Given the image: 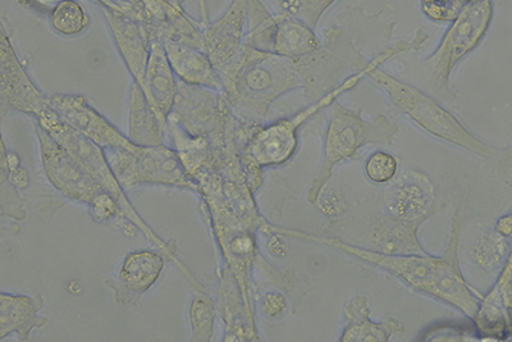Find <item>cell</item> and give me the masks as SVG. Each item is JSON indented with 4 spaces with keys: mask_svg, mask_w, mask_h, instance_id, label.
<instances>
[{
    "mask_svg": "<svg viewBox=\"0 0 512 342\" xmlns=\"http://www.w3.org/2000/svg\"><path fill=\"white\" fill-rule=\"evenodd\" d=\"M218 72L233 108L259 118L267 117L272 104L291 91L304 89L306 97L318 100L341 82L340 65L326 47L288 58L244 44Z\"/></svg>",
    "mask_w": 512,
    "mask_h": 342,
    "instance_id": "1",
    "label": "cell"
},
{
    "mask_svg": "<svg viewBox=\"0 0 512 342\" xmlns=\"http://www.w3.org/2000/svg\"><path fill=\"white\" fill-rule=\"evenodd\" d=\"M36 125L40 126L44 131H47L61 147L66 149L67 152L94 177L96 182H98L107 193L114 196V199L120 204L123 217H125L128 222H131L137 230L143 232L150 243L157 245L158 248L166 254V257L171 259V261L181 269L187 281L194 280L195 277L190 275L191 272L189 269L177 258L175 244H173L172 241H164L162 237L155 234L153 228L144 221V218L140 216L139 212L136 211L134 205L130 202V199L127 198L126 189L123 188L117 176L114 175L111 163L108 161L107 153H105L103 148H100L94 141L86 138L81 132L73 129L68 123L62 121L52 108L47 109L41 116L36 118Z\"/></svg>",
    "mask_w": 512,
    "mask_h": 342,
    "instance_id": "2",
    "label": "cell"
},
{
    "mask_svg": "<svg viewBox=\"0 0 512 342\" xmlns=\"http://www.w3.org/2000/svg\"><path fill=\"white\" fill-rule=\"evenodd\" d=\"M368 77L387 94L393 107L434 138L480 158H491L498 154L497 148L477 138L432 95L406 84L381 67L373 68Z\"/></svg>",
    "mask_w": 512,
    "mask_h": 342,
    "instance_id": "3",
    "label": "cell"
},
{
    "mask_svg": "<svg viewBox=\"0 0 512 342\" xmlns=\"http://www.w3.org/2000/svg\"><path fill=\"white\" fill-rule=\"evenodd\" d=\"M324 132L323 161L308 191V202L317 204L320 194L331 181L338 164L354 158L360 149L368 145H391L399 127L384 114L372 121L364 120L360 111L346 108L335 102Z\"/></svg>",
    "mask_w": 512,
    "mask_h": 342,
    "instance_id": "4",
    "label": "cell"
},
{
    "mask_svg": "<svg viewBox=\"0 0 512 342\" xmlns=\"http://www.w3.org/2000/svg\"><path fill=\"white\" fill-rule=\"evenodd\" d=\"M384 58L377 54L369 59L368 65L363 70L346 77L337 88L329 91L324 97L309 104L303 111L294 116L281 118V120L263 125L259 123L254 134L251 135L248 144L242 152V157L262 168L280 167L290 162L299 148V130L310 118L323 109L329 108L337 99L358 86L361 80L368 77L373 68L381 67Z\"/></svg>",
    "mask_w": 512,
    "mask_h": 342,
    "instance_id": "5",
    "label": "cell"
},
{
    "mask_svg": "<svg viewBox=\"0 0 512 342\" xmlns=\"http://www.w3.org/2000/svg\"><path fill=\"white\" fill-rule=\"evenodd\" d=\"M493 15V0L468 3L450 24L431 57L423 62L425 82L434 93L447 100H455L450 79L461 59L477 49L488 34Z\"/></svg>",
    "mask_w": 512,
    "mask_h": 342,
    "instance_id": "6",
    "label": "cell"
},
{
    "mask_svg": "<svg viewBox=\"0 0 512 342\" xmlns=\"http://www.w3.org/2000/svg\"><path fill=\"white\" fill-rule=\"evenodd\" d=\"M281 234L286 237H295V239L308 241V243L327 246L329 249L338 250V252L350 255L360 262L369 264V266L382 269L384 272L391 273L393 277L399 278L406 285L419 293L432 295L434 276L438 264L441 261L437 255H391L377 252L370 248H360V246L345 243L337 237L319 236L306 234V232L294 230V228L269 226L268 235Z\"/></svg>",
    "mask_w": 512,
    "mask_h": 342,
    "instance_id": "7",
    "label": "cell"
},
{
    "mask_svg": "<svg viewBox=\"0 0 512 342\" xmlns=\"http://www.w3.org/2000/svg\"><path fill=\"white\" fill-rule=\"evenodd\" d=\"M105 153L114 175L126 190L139 185H153L186 189L198 194V185L187 175L184 164L171 145H136L134 149L108 150Z\"/></svg>",
    "mask_w": 512,
    "mask_h": 342,
    "instance_id": "8",
    "label": "cell"
},
{
    "mask_svg": "<svg viewBox=\"0 0 512 342\" xmlns=\"http://www.w3.org/2000/svg\"><path fill=\"white\" fill-rule=\"evenodd\" d=\"M237 113L223 91L182 84L168 120L175 121L187 134L212 141L214 147L226 148Z\"/></svg>",
    "mask_w": 512,
    "mask_h": 342,
    "instance_id": "9",
    "label": "cell"
},
{
    "mask_svg": "<svg viewBox=\"0 0 512 342\" xmlns=\"http://www.w3.org/2000/svg\"><path fill=\"white\" fill-rule=\"evenodd\" d=\"M41 164L50 185L66 198L90 205L104 193L102 186L96 182L84 167L61 147L47 131L36 125Z\"/></svg>",
    "mask_w": 512,
    "mask_h": 342,
    "instance_id": "10",
    "label": "cell"
},
{
    "mask_svg": "<svg viewBox=\"0 0 512 342\" xmlns=\"http://www.w3.org/2000/svg\"><path fill=\"white\" fill-rule=\"evenodd\" d=\"M0 106L2 114L18 112L38 118L50 108V97L31 80L7 31L0 34Z\"/></svg>",
    "mask_w": 512,
    "mask_h": 342,
    "instance_id": "11",
    "label": "cell"
},
{
    "mask_svg": "<svg viewBox=\"0 0 512 342\" xmlns=\"http://www.w3.org/2000/svg\"><path fill=\"white\" fill-rule=\"evenodd\" d=\"M50 108L62 121L81 132L96 145L108 150L134 149L128 136L123 135L111 121L96 111L85 97L79 94H54L50 97Z\"/></svg>",
    "mask_w": 512,
    "mask_h": 342,
    "instance_id": "12",
    "label": "cell"
},
{
    "mask_svg": "<svg viewBox=\"0 0 512 342\" xmlns=\"http://www.w3.org/2000/svg\"><path fill=\"white\" fill-rule=\"evenodd\" d=\"M460 236L461 218L459 212H456L452 218L447 248L441 255V261L438 264L436 276H434L431 296L459 310L466 318L473 321L475 314L478 313L480 300L470 289L460 268Z\"/></svg>",
    "mask_w": 512,
    "mask_h": 342,
    "instance_id": "13",
    "label": "cell"
},
{
    "mask_svg": "<svg viewBox=\"0 0 512 342\" xmlns=\"http://www.w3.org/2000/svg\"><path fill=\"white\" fill-rule=\"evenodd\" d=\"M213 298L224 325L223 341H260L254 307L246 302L235 276L226 266L218 271Z\"/></svg>",
    "mask_w": 512,
    "mask_h": 342,
    "instance_id": "14",
    "label": "cell"
},
{
    "mask_svg": "<svg viewBox=\"0 0 512 342\" xmlns=\"http://www.w3.org/2000/svg\"><path fill=\"white\" fill-rule=\"evenodd\" d=\"M248 30V0H231L218 20L205 27L204 52L218 68L228 65L244 45Z\"/></svg>",
    "mask_w": 512,
    "mask_h": 342,
    "instance_id": "15",
    "label": "cell"
},
{
    "mask_svg": "<svg viewBox=\"0 0 512 342\" xmlns=\"http://www.w3.org/2000/svg\"><path fill=\"white\" fill-rule=\"evenodd\" d=\"M164 255L154 250H136L126 255L116 280L108 282L117 303L135 305L157 284L166 266Z\"/></svg>",
    "mask_w": 512,
    "mask_h": 342,
    "instance_id": "16",
    "label": "cell"
},
{
    "mask_svg": "<svg viewBox=\"0 0 512 342\" xmlns=\"http://www.w3.org/2000/svg\"><path fill=\"white\" fill-rule=\"evenodd\" d=\"M387 212L405 220L427 221L437 212L436 186L422 171H409L393 182L386 195Z\"/></svg>",
    "mask_w": 512,
    "mask_h": 342,
    "instance_id": "17",
    "label": "cell"
},
{
    "mask_svg": "<svg viewBox=\"0 0 512 342\" xmlns=\"http://www.w3.org/2000/svg\"><path fill=\"white\" fill-rule=\"evenodd\" d=\"M103 13L111 29L114 44L132 80L141 84L153 43L148 26L143 21L111 9L103 8Z\"/></svg>",
    "mask_w": 512,
    "mask_h": 342,
    "instance_id": "18",
    "label": "cell"
},
{
    "mask_svg": "<svg viewBox=\"0 0 512 342\" xmlns=\"http://www.w3.org/2000/svg\"><path fill=\"white\" fill-rule=\"evenodd\" d=\"M145 24L153 41H175L204 50V35L176 0H143Z\"/></svg>",
    "mask_w": 512,
    "mask_h": 342,
    "instance_id": "19",
    "label": "cell"
},
{
    "mask_svg": "<svg viewBox=\"0 0 512 342\" xmlns=\"http://www.w3.org/2000/svg\"><path fill=\"white\" fill-rule=\"evenodd\" d=\"M140 86L160 123L167 127L168 118L175 106L180 82L177 81V76L169 65L162 41L154 40L152 43L148 66H146L144 79Z\"/></svg>",
    "mask_w": 512,
    "mask_h": 342,
    "instance_id": "20",
    "label": "cell"
},
{
    "mask_svg": "<svg viewBox=\"0 0 512 342\" xmlns=\"http://www.w3.org/2000/svg\"><path fill=\"white\" fill-rule=\"evenodd\" d=\"M425 221L382 214L373 221L368 236L369 248L391 255H427L418 232Z\"/></svg>",
    "mask_w": 512,
    "mask_h": 342,
    "instance_id": "21",
    "label": "cell"
},
{
    "mask_svg": "<svg viewBox=\"0 0 512 342\" xmlns=\"http://www.w3.org/2000/svg\"><path fill=\"white\" fill-rule=\"evenodd\" d=\"M370 305L365 295H355L344 307L341 342H387L392 336L405 334V326L396 318L376 322L370 318Z\"/></svg>",
    "mask_w": 512,
    "mask_h": 342,
    "instance_id": "22",
    "label": "cell"
},
{
    "mask_svg": "<svg viewBox=\"0 0 512 342\" xmlns=\"http://www.w3.org/2000/svg\"><path fill=\"white\" fill-rule=\"evenodd\" d=\"M169 65L182 84L223 91V82L217 67L204 50L189 45L162 41Z\"/></svg>",
    "mask_w": 512,
    "mask_h": 342,
    "instance_id": "23",
    "label": "cell"
},
{
    "mask_svg": "<svg viewBox=\"0 0 512 342\" xmlns=\"http://www.w3.org/2000/svg\"><path fill=\"white\" fill-rule=\"evenodd\" d=\"M43 298L22 294H0V340L16 334L18 340L27 341L35 328L47 325L48 319L40 317Z\"/></svg>",
    "mask_w": 512,
    "mask_h": 342,
    "instance_id": "24",
    "label": "cell"
},
{
    "mask_svg": "<svg viewBox=\"0 0 512 342\" xmlns=\"http://www.w3.org/2000/svg\"><path fill=\"white\" fill-rule=\"evenodd\" d=\"M128 139L140 147H157L166 141V127L160 123L145 98L143 89L132 82L130 102H128Z\"/></svg>",
    "mask_w": 512,
    "mask_h": 342,
    "instance_id": "25",
    "label": "cell"
},
{
    "mask_svg": "<svg viewBox=\"0 0 512 342\" xmlns=\"http://www.w3.org/2000/svg\"><path fill=\"white\" fill-rule=\"evenodd\" d=\"M323 41L314 33V29L297 17L280 13L277 15L276 33H274L272 53L288 58L308 56L322 48Z\"/></svg>",
    "mask_w": 512,
    "mask_h": 342,
    "instance_id": "26",
    "label": "cell"
},
{
    "mask_svg": "<svg viewBox=\"0 0 512 342\" xmlns=\"http://www.w3.org/2000/svg\"><path fill=\"white\" fill-rule=\"evenodd\" d=\"M216 314L217 308L213 295L203 293V291H195L189 307L190 341H212Z\"/></svg>",
    "mask_w": 512,
    "mask_h": 342,
    "instance_id": "27",
    "label": "cell"
},
{
    "mask_svg": "<svg viewBox=\"0 0 512 342\" xmlns=\"http://www.w3.org/2000/svg\"><path fill=\"white\" fill-rule=\"evenodd\" d=\"M89 24V15L77 0H63L50 13L53 30L68 38L84 33Z\"/></svg>",
    "mask_w": 512,
    "mask_h": 342,
    "instance_id": "28",
    "label": "cell"
},
{
    "mask_svg": "<svg viewBox=\"0 0 512 342\" xmlns=\"http://www.w3.org/2000/svg\"><path fill=\"white\" fill-rule=\"evenodd\" d=\"M0 214L16 221H24L26 218L24 199L9 179L7 162L3 158L0 162Z\"/></svg>",
    "mask_w": 512,
    "mask_h": 342,
    "instance_id": "29",
    "label": "cell"
},
{
    "mask_svg": "<svg viewBox=\"0 0 512 342\" xmlns=\"http://www.w3.org/2000/svg\"><path fill=\"white\" fill-rule=\"evenodd\" d=\"M399 171L400 159L384 150H377L369 155L364 164L365 176L376 185H386L395 181Z\"/></svg>",
    "mask_w": 512,
    "mask_h": 342,
    "instance_id": "30",
    "label": "cell"
},
{
    "mask_svg": "<svg viewBox=\"0 0 512 342\" xmlns=\"http://www.w3.org/2000/svg\"><path fill=\"white\" fill-rule=\"evenodd\" d=\"M506 250L505 237L497 234L480 235L473 245V261L483 269H491L497 266L504 258Z\"/></svg>",
    "mask_w": 512,
    "mask_h": 342,
    "instance_id": "31",
    "label": "cell"
},
{
    "mask_svg": "<svg viewBox=\"0 0 512 342\" xmlns=\"http://www.w3.org/2000/svg\"><path fill=\"white\" fill-rule=\"evenodd\" d=\"M465 6L464 0H422L424 15L436 24H452Z\"/></svg>",
    "mask_w": 512,
    "mask_h": 342,
    "instance_id": "32",
    "label": "cell"
},
{
    "mask_svg": "<svg viewBox=\"0 0 512 342\" xmlns=\"http://www.w3.org/2000/svg\"><path fill=\"white\" fill-rule=\"evenodd\" d=\"M301 7L297 18L305 22L306 25L315 27L319 24L320 18L324 13L337 2V0H300Z\"/></svg>",
    "mask_w": 512,
    "mask_h": 342,
    "instance_id": "33",
    "label": "cell"
},
{
    "mask_svg": "<svg viewBox=\"0 0 512 342\" xmlns=\"http://www.w3.org/2000/svg\"><path fill=\"white\" fill-rule=\"evenodd\" d=\"M2 158L7 162L9 179L18 189H27L30 186L29 173L21 167V159L16 153L9 152L6 143H2Z\"/></svg>",
    "mask_w": 512,
    "mask_h": 342,
    "instance_id": "34",
    "label": "cell"
},
{
    "mask_svg": "<svg viewBox=\"0 0 512 342\" xmlns=\"http://www.w3.org/2000/svg\"><path fill=\"white\" fill-rule=\"evenodd\" d=\"M103 8L123 13V15L144 21L146 18L143 0H95ZM145 22V21H144Z\"/></svg>",
    "mask_w": 512,
    "mask_h": 342,
    "instance_id": "35",
    "label": "cell"
},
{
    "mask_svg": "<svg viewBox=\"0 0 512 342\" xmlns=\"http://www.w3.org/2000/svg\"><path fill=\"white\" fill-rule=\"evenodd\" d=\"M259 308L265 317L277 319L287 312L288 302L285 295L269 291L260 298Z\"/></svg>",
    "mask_w": 512,
    "mask_h": 342,
    "instance_id": "36",
    "label": "cell"
},
{
    "mask_svg": "<svg viewBox=\"0 0 512 342\" xmlns=\"http://www.w3.org/2000/svg\"><path fill=\"white\" fill-rule=\"evenodd\" d=\"M317 204L319 205V211L327 218H337L346 209V203L341 194H338L335 190H328V188L320 194Z\"/></svg>",
    "mask_w": 512,
    "mask_h": 342,
    "instance_id": "37",
    "label": "cell"
},
{
    "mask_svg": "<svg viewBox=\"0 0 512 342\" xmlns=\"http://www.w3.org/2000/svg\"><path fill=\"white\" fill-rule=\"evenodd\" d=\"M492 290L500 293L502 303H504L507 312H512V250L510 257L507 258L505 267L502 268L500 278H498Z\"/></svg>",
    "mask_w": 512,
    "mask_h": 342,
    "instance_id": "38",
    "label": "cell"
},
{
    "mask_svg": "<svg viewBox=\"0 0 512 342\" xmlns=\"http://www.w3.org/2000/svg\"><path fill=\"white\" fill-rule=\"evenodd\" d=\"M269 236H271V239H269L268 249L271 250V253L276 255V257H285L287 254L286 236L281 234H272Z\"/></svg>",
    "mask_w": 512,
    "mask_h": 342,
    "instance_id": "39",
    "label": "cell"
},
{
    "mask_svg": "<svg viewBox=\"0 0 512 342\" xmlns=\"http://www.w3.org/2000/svg\"><path fill=\"white\" fill-rule=\"evenodd\" d=\"M495 231L498 235L505 237V239H511L512 237V214H506L498 218L496 223Z\"/></svg>",
    "mask_w": 512,
    "mask_h": 342,
    "instance_id": "40",
    "label": "cell"
},
{
    "mask_svg": "<svg viewBox=\"0 0 512 342\" xmlns=\"http://www.w3.org/2000/svg\"><path fill=\"white\" fill-rule=\"evenodd\" d=\"M282 7V13H286L288 16L297 17L300 12L301 2L300 0H280Z\"/></svg>",
    "mask_w": 512,
    "mask_h": 342,
    "instance_id": "41",
    "label": "cell"
},
{
    "mask_svg": "<svg viewBox=\"0 0 512 342\" xmlns=\"http://www.w3.org/2000/svg\"><path fill=\"white\" fill-rule=\"evenodd\" d=\"M32 2L38 3L41 7L53 9L57 4L63 2V0H32Z\"/></svg>",
    "mask_w": 512,
    "mask_h": 342,
    "instance_id": "42",
    "label": "cell"
},
{
    "mask_svg": "<svg viewBox=\"0 0 512 342\" xmlns=\"http://www.w3.org/2000/svg\"><path fill=\"white\" fill-rule=\"evenodd\" d=\"M464 2L466 4H468V3L478 2V0H464Z\"/></svg>",
    "mask_w": 512,
    "mask_h": 342,
    "instance_id": "43",
    "label": "cell"
}]
</instances>
